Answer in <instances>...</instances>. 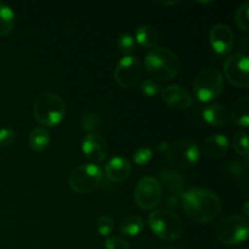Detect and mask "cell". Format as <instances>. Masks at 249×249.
<instances>
[{
	"label": "cell",
	"mask_w": 249,
	"mask_h": 249,
	"mask_svg": "<svg viewBox=\"0 0 249 249\" xmlns=\"http://www.w3.org/2000/svg\"><path fill=\"white\" fill-rule=\"evenodd\" d=\"M249 99L248 96H242L233 104L231 109V118L237 125L247 128L249 125Z\"/></svg>",
	"instance_id": "obj_19"
},
{
	"label": "cell",
	"mask_w": 249,
	"mask_h": 249,
	"mask_svg": "<svg viewBox=\"0 0 249 249\" xmlns=\"http://www.w3.org/2000/svg\"><path fill=\"white\" fill-rule=\"evenodd\" d=\"M117 45L121 53H125V56H129L135 49V39L131 34L129 33H122L119 34L118 40H117Z\"/></svg>",
	"instance_id": "obj_25"
},
{
	"label": "cell",
	"mask_w": 249,
	"mask_h": 249,
	"mask_svg": "<svg viewBox=\"0 0 249 249\" xmlns=\"http://www.w3.org/2000/svg\"><path fill=\"white\" fill-rule=\"evenodd\" d=\"M202 117L208 124L213 126H223L228 121V112L221 104H209L202 109Z\"/></svg>",
	"instance_id": "obj_18"
},
{
	"label": "cell",
	"mask_w": 249,
	"mask_h": 249,
	"mask_svg": "<svg viewBox=\"0 0 249 249\" xmlns=\"http://www.w3.org/2000/svg\"><path fill=\"white\" fill-rule=\"evenodd\" d=\"M231 172H232L233 175H236V177H241V175H245V172L242 170V167H241V164H238V163H231Z\"/></svg>",
	"instance_id": "obj_33"
},
{
	"label": "cell",
	"mask_w": 249,
	"mask_h": 249,
	"mask_svg": "<svg viewBox=\"0 0 249 249\" xmlns=\"http://www.w3.org/2000/svg\"><path fill=\"white\" fill-rule=\"evenodd\" d=\"M178 1H158V4H162V5H174L177 4Z\"/></svg>",
	"instance_id": "obj_36"
},
{
	"label": "cell",
	"mask_w": 249,
	"mask_h": 249,
	"mask_svg": "<svg viewBox=\"0 0 249 249\" xmlns=\"http://www.w3.org/2000/svg\"><path fill=\"white\" fill-rule=\"evenodd\" d=\"M114 228L113 219L109 215H101L96 220V229L101 236H108Z\"/></svg>",
	"instance_id": "obj_28"
},
{
	"label": "cell",
	"mask_w": 249,
	"mask_h": 249,
	"mask_svg": "<svg viewBox=\"0 0 249 249\" xmlns=\"http://www.w3.org/2000/svg\"><path fill=\"white\" fill-rule=\"evenodd\" d=\"M143 67L153 80H169L179 73L181 63L174 51L165 46L151 49L145 56Z\"/></svg>",
	"instance_id": "obj_2"
},
{
	"label": "cell",
	"mask_w": 249,
	"mask_h": 249,
	"mask_svg": "<svg viewBox=\"0 0 249 249\" xmlns=\"http://www.w3.org/2000/svg\"><path fill=\"white\" fill-rule=\"evenodd\" d=\"M160 177V185L164 186L168 191V206L177 207L178 201L181 198V195L184 194L185 180L180 173L177 170L170 169V168H163L158 173Z\"/></svg>",
	"instance_id": "obj_12"
},
{
	"label": "cell",
	"mask_w": 249,
	"mask_h": 249,
	"mask_svg": "<svg viewBox=\"0 0 249 249\" xmlns=\"http://www.w3.org/2000/svg\"><path fill=\"white\" fill-rule=\"evenodd\" d=\"M29 146L33 151H44L50 143V134L44 126H36L31 131L28 138Z\"/></svg>",
	"instance_id": "obj_21"
},
{
	"label": "cell",
	"mask_w": 249,
	"mask_h": 249,
	"mask_svg": "<svg viewBox=\"0 0 249 249\" xmlns=\"http://www.w3.org/2000/svg\"><path fill=\"white\" fill-rule=\"evenodd\" d=\"M15 12L5 2L0 1V36H7L14 29Z\"/></svg>",
	"instance_id": "obj_23"
},
{
	"label": "cell",
	"mask_w": 249,
	"mask_h": 249,
	"mask_svg": "<svg viewBox=\"0 0 249 249\" xmlns=\"http://www.w3.org/2000/svg\"><path fill=\"white\" fill-rule=\"evenodd\" d=\"M148 226L157 237L163 241H174L181 236L182 221L174 211L160 208L148 215Z\"/></svg>",
	"instance_id": "obj_4"
},
{
	"label": "cell",
	"mask_w": 249,
	"mask_h": 249,
	"mask_svg": "<svg viewBox=\"0 0 249 249\" xmlns=\"http://www.w3.org/2000/svg\"><path fill=\"white\" fill-rule=\"evenodd\" d=\"M224 75L218 68L208 67L198 72L194 80L195 96L201 102H209L221 94Z\"/></svg>",
	"instance_id": "obj_5"
},
{
	"label": "cell",
	"mask_w": 249,
	"mask_h": 249,
	"mask_svg": "<svg viewBox=\"0 0 249 249\" xmlns=\"http://www.w3.org/2000/svg\"><path fill=\"white\" fill-rule=\"evenodd\" d=\"M162 249H178V248H174V247H165V248H162Z\"/></svg>",
	"instance_id": "obj_37"
},
{
	"label": "cell",
	"mask_w": 249,
	"mask_h": 249,
	"mask_svg": "<svg viewBox=\"0 0 249 249\" xmlns=\"http://www.w3.org/2000/svg\"><path fill=\"white\" fill-rule=\"evenodd\" d=\"M229 150V139L224 134H213L203 142V152L209 157H221Z\"/></svg>",
	"instance_id": "obj_17"
},
{
	"label": "cell",
	"mask_w": 249,
	"mask_h": 249,
	"mask_svg": "<svg viewBox=\"0 0 249 249\" xmlns=\"http://www.w3.org/2000/svg\"><path fill=\"white\" fill-rule=\"evenodd\" d=\"M236 24L240 27V29L247 32L249 28V4L245 2L237 9L235 14Z\"/></svg>",
	"instance_id": "obj_27"
},
{
	"label": "cell",
	"mask_w": 249,
	"mask_h": 249,
	"mask_svg": "<svg viewBox=\"0 0 249 249\" xmlns=\"http://www.w3.org/2000/svg\"><path fill=\"white\" fill-rule=\"evenodd\" d=\"M130 162L126 158L121 156H114L105 165V174L109 180L116 182H121L123 180L128 179L131 174Z\"/></svg>",
	"instance_id": "obj_16"
},
{
	"label": "cell",
	"mask_w": 249,
	"mask_h": 249,
	"mask_svg": "<svg viewBox=\"0 0 249 249\" xmlns=\"http://www.w3.org/2000/svg\"><path fill=\"white\" fill-rule=\"evenodd\" d=\"M216 237L224 245H237L248 237V220L241 215L226 216L216 228Z\"/></svg>",
	"instance_id": "obj_7"
},
{
	"label": "cell",
	"mask_w": 249,
	"mask_h": 249,
	"mask_svg": "<svg viewBox=\"0 0 249 249\" xmlns=\"http://www.w3.org/2000/svg\"><path fill=\"white\" fill-rule=\"evenodd\" d=\"M180 199L186 215L197 223H209L214 220L221 211L220 198L215 192L207 187H190L184 191Z\"/></svg>",
	"instance_id": "obj_1"
},
{
	"label": "cell",
	"mask_w": 249,
	"mask_h": 249,
	"mask_svg": "<svg viewBox=\"0 0 249 249\" xmlns=\"http://www.w3.org/2000/svg\"><path fill=\"white\" fill-rule=\"evenodd\" d=\"M249 60L243 53H236L226 58L224 63V74L229 82L238 88L249 87Z\"/></svg>",
	"instance_id": "obj_10"
},
{
	"label": "cell",
	"mask_w": 249,
	"mask_h": 249,
	"mask_svg": "<svg viewBox=\"0 0 249 249\" xmlns=\"http://www.w3.org/2000/svg\"><path fill=\"white\" fill-rule=\"evenodd\" d=\"M102 170L94 163H84L72 170L68 177V184L78 194H88L99 187L102 181Z\"/></svg>",
	"instance_id": "obj_6"
},
{
	"label": "cell",
	"mask_w": 249,
	"mask_h": 249,
	"mask_svg": "<svg viewBox=\"0 0 249 249\" xmlns=\"http://www.w3.org/2000/svg\"><path fill=\"white\" fill-rule=\"evenodd\" d=\"M168 143L169 142H162V143H160V145H158V147H157V150L160 151H162V152H165V150H167L168 148Z\"/></svg>",
	"instance_id": "obj_35"
},
{
	"label": "cell",
	"mask_w": 249,
	"mask_h": 249,
	"mask_svg": "<svg viewBox=\"0 0 249 249\" xmlns=\"http://www.w3.org/2000/svg\"><path fill=\"white\" fill-rule=\"evenodd\" d=\"M106 249H130V246L125 240L119 237H108L105 242Z\"/></svg>",
	"instance_id": "obj_32"
},
{
	"label": "cell",
	"mask_w": 249,
	"mask_h": 249,
	"mask_svg": "<svg viewBox=\"0 0 249 249\" xmlns=\"http://www.w3.org/2000/svg\"><path fill=\"white\" fill-rule=\"evenodd\" d=\"M16 139V131L11 128L0 129V147H7Z\"/></svg>",
	"instance_id": "obj_31"
},
{
	"label": "cell",
	"mask_w": 249,
	"mask_h": 249,
	"mask_svg": "<svg viewBox=\"0 0 249 249\" xmlns=\"http://www.w3.org/2000/svg\"><path fill=\"white\" fill-rule=\"evenodd\" d=\"M141 91L147 95V96H156V95L162 91V89H160V85L156 80L148 78V79L143 80L142 84H141Z\"/></svg>",
	"instance_id": "obj_30"
},
{
	"label": "cell",
	"mask_w": 249,
	"mask_h": 249,
	"mask_svg": "<svg viewBox=\"0 0 249 249\" xmlns=\"http://www.w3.org/2000/svg\"><path fill=\"white\" fill-rule=\"evenodd\" d=\"M82 151L92 163H101L108 155V145L104 136L97 133L88 134L82 141Z\"/></svg>",
	"instance_id": "obj_14"
},
{
	"label": "cell",
	"mask_w": 249,
	"mask_h": 249,
	"mask_svg": "<svg viewBox=\"0 0 249 249\" xmlns=\"http://www.w3.org/2000/svg\"><path fill=\"white\" fill-rule=\"evenodd\" d=\"M165 155L174 165L180 168H190L194 167L199 160V148L192 141L179 140L168 143Z\"/></svg>",
	"instance_id": "obj_9"
},
{
	"label": "cell",
	"mask_w": 249,
	"mask_h": 249,
	"mask_svg": "<svg viewBox=\"0 0 249 249\" xmlns=\"http://www.w3.org/2000/svg\"><path fill=\"white\" fill-rule=\"evenodd\" d=\"M152 156H153L152 148L143 146V147H139L138 150L134 152L133 160L136 164L143 165V164H146V163L150 162L151 158H152Z\"/></svg>",
	"instance_id": "obj_29"
},
{
	"label": "cell",
	"mask_w": 249,
	"mask_h": 249,
	"mask_svg": "<svg viewBox=\"0 0 249 249\" xmlns=\"http://www.w3.org/2000/svg\"><path fill=\"white\" fill-rule=\"evenodd\" d=\"M113 74L114 79L121 87L131 88L142 75V65L135 56H124L117 63Z\"/></svg>",
	"instance_id": "obj_11"
},
{
	"label": "cell",
	"mask_w": 249,
	"mask_h": 249,
	"mask_svg": "<svg viewBox=\"0 0 249 249\" xmlns=\"http://www.w3.org/2000/svg\"><path fill=\"white\" fill-rule=\"evenodd\" d=\"M238 249H247V248H238Z\"/></svg>",
	"instance_id": "obj_38"
},
{
	"label": "cell",
	"mask_w": 249,
	"mask_h": 249,
	"mask_svg": "<svg viewBox=\"0 0 249 249\" xmlns=\"http://www.w3.org/2000/svg\"><path fill=\"white\" fill-rule=\"evenodd\" d=\"M232 146L237 153L242 156H247L249 151L248 135L245 131H238L232 138Z\"/></svg>",
	"instance_id": "obj_26"
},
{
	"label": "cell",
	"mask_w": 249,
	"mask_h": 249,
	"mask_svg": "<svg viewBox=\"0 0 249 249\" xmlns=\"http://www.w3.org/2000/svg\"><path fill=\"white\" fill-rule=\"evenodd\" d=\"M209 43L218 55H226L232 50L235 34L228 24L216 23L209 32Z\"/></svg>",
	"instance_id": "obj_13"
},
{
	"label": "cell",
	"mask_w": 249,
	"mask_h": 249,
	"mask_svg": "<svg viewBox=\"0 0 249 249\" xmlns=\"http://www.w3.org/2000/svg\"><path fill=\"white\" fill-rule=\"evenodd\" d=\"M242 212H243V214H245V216L249 215V202L248 201H246L245 203H243Z\"/></svg>",
	"instance_id": "obj_34"
},
{
	"label": "cell",
	"mask_w": 249,
	"mask_h": 249,
	"mask_svg": "<svg viewBox=\"0 0 249 249\" xmlns=\"http://www.w3.org/2000/svg\"><path fill=\"white\" fill-rule=\"evenodd\" d=\"M160 92H162L163 100L174 108L185 109L191 107V105L194 104V97L191 92L181 85H168Z\"/></svg>",
	"instance_id": "obj_15"
},
{
	"label": "cell",
	"mask_w": 249,
	"mask_h": 249,
	"mask_svg": "<svg viewBox=\"0 0 249 249\" xmlns=\"http://www.w3.org/2000/svg\"><path fill=\"white\" fill-rule=\"evenodd\" d=\"M158 31L153 26L150 24H142L138 27L135 31V40L140 44L142 48H155L156 44L158 43Z\"/></svg>",
	"instance_id": "obj_20"
},
{
	"label": "cell",
	"mask_w": 249,
	"mask_h": 249,
	"mask_svg": "<svg viewBox=\"0 0 249 249\" xmlns=\"http://www.w3.org/2000/svg\"><path fill=\"white\" fill-rule=\"evenodd\" d=\"M66 113L65 101L51 91L41 92L33 104V116L45 126H55L63 119Z\"/></svg>",
	"instance_id": "obj_3"
},
{
	"label": "cell",
	"mask_w": 249,
	"mask_h": 249,
	"mask_svg": "<svg viewBox=\"0 0 249 249\" xmlns=\"http://www.w3.org/2000/svg\"><path fill=\"white\" fill-rule=\"evenodd\" d=\"M134 199L141 209H153L160 204L162 199V186L158 179L151 175L141 178L135 186Z\"/></svg>",
	"instance_id": "obj_8"
},
{
	"label": "cell",
	"mask_w": 249,
	"mask_h": 249,
	"mask_svg": "<svg viewBox=\"0 0 249 249\" xmlns=\"http://www.w3.org/2000/svg\"><path fill=\"white\" fill-rule=\"evenodd\" d=\"M101 125V118L94 111H84L80 114V126L82 130L88 131L89 134L95 133Z\"/></svg>",
	"instance_id": "obj_24"
},
{
	"label": "cell",
	"mask_w": 249,
	"mask_h": 249,
	"mask_svg": "<svg viewBox=\"0 0 249 249\" xmlns=\"http://www.w3.org/2000/svg\"><path fill=\"white\" fill-rule=\"evenodd\" d=\"M145 226V221L139 215H128L121 221L119 231L125 236H136Z\"/></svg>",
	"instance_id": "obj_22"
}]
</instances>
